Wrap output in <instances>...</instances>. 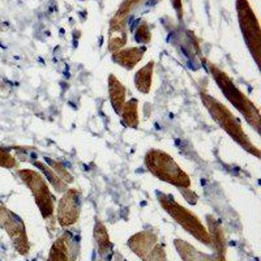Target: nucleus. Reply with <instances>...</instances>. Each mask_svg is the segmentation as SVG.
<instances>
[{"label":"nucleus","instance_id":"nucleus-1","mask_svg":"<svg viewBox=\"0 0 261 261\" xmlns=\"http://www.w3.org/2000/svg\"><path fill=\"white\" fill-rule=\"evenodd\" d=\"M200 97H201L202 103L206 107V110L209 111L214 122L220 125L226 134L234 140L235 143L239 144L244 150L253 154L255 157L260 158V149L251 141L248 135L244 132L239 120L232 115L231 111L228 110L225 105L221 103L220 101H217L216 98L208 94V93L201 92L200 93Z\"/></svg>","mask_w":261,"mask_h":261},{"label":"nucleus","instance_id":"nucleus-2","mask_svg":"<svg viewBox=\"0 0 261 261\" xmlns=\"http://www.w3.org/2000/svg\"><path fill=\"white\" fill-rule=\"evenodd\" d=\"M208 68L209 71H211L216 84L220 86L221 92H222L223 95L230 101V103H231L239 113H242V115L244 116L247 123H248L256 132H260V111H258L257 107L253 105V102L251 101V99H248V97L235 85L234 81L231 80V77H230L225 71H222L220 67H217L213 63H208Z\"/></svg>","mask_w":261,"mask_h":261},{"label":"nucleus","instance_id":"nucleus-3","mask_svg":"<svg viewBox=\"0 0 261 261\" xmlns=\"http://www.w3.org/2000/svg\"><path fill=\"white\" fill-rule=\"evenodd\" d=\"M144 162L151 175H154L160 180L181 190H188L191 187V178L187 172L166 151L150 149L145 154Z\"/></svg>","mask_w":261,"mask_h":261},{"label":"nucleus","instance_id":"nucleus-4","mask_svg":"<svg viewBox=\"0 0 261 261\" xmlns=\"http://www.w3.org/2000/svg\"><path fill=\"white\" fill-rule=\"evenodd\" d=\"M158 201H160L161 206L170 214L172 220L178 222L195 239L201 242L205 246H213V243H212V237L209 234L208 228L202 225L201 221L199 220V217L195 216L187 208H184L183 205L176 202L171 196L166 195V193H158Z\"/></svg>","mask_w":261,"mask_h":261},{"label":"nucleus","instance_id":"nucleus-5","mask_svg":"<svg viewBox=\"0 0 261 261\" xmlns=\"http://www.w3.org/2000/svg\"><path fill=\"white\" fill-rule=\"evenodd\" d=\"M18 176L24 181L25 186L32 191L34 201H36L42 217L45 220L51 218L54 216V211H55V200L48 188V184L46 183L41 172L32 169H22L18 170Z\"/></svg>","mask_w":261,"mask_h":261},{"label":"nucleus","instance_id":"nucleus-6","mask_svg":"<svg viewBox=\"0 0 261 261\" xmlns=\"http://www.w3.org/2000/svg\"><path fill=\"white\" fill-rule=\"evenodd\" d=\"M81 201L80 192L76 188H68L60 197L58 204V222L62 227H69L74 225L80 218Z\"/></svg>","mask_w":261,"mask_h":261},{"label":"nucleus","instance_id":"nucleus-7","mask_svg":"<svg viewBox=\"0 0 261 261\" xmlns=\"http://www.w3.org/2000/svg\"><path fill=\"white\" fill-rule=\"evenodd\" d=\"M3 228L7 231V234L9 235V238H11L16 251L22 256L28 255L30 249V243L22 221L18 220L17 217L12 213L8 220H7V222L4 223Z\"/></svg>","mask_w":261,"mask_h":261},{"label":"nucleus","instance_id":"nucleus-8","mask_svg":"<svg viewBox=\"0 0 261 261\" xmlns=\"http://www.w3.org/2000/svg\"><path fill=\"white\" fill-rule=\"evenodd\" d=\"M247 15L242 11L241 16V24L242 30H243L244 39L247 42L249 51L252 54L253 59H255L256 64H260V32H258V27L256 24L255 18L252 15H249V11L247 8Z\"/></svg>","mask_w":261,"mask_h":261},{"label":"nucleus","instance_id":"nucleus-9","mask_svg":"<svg viewBox=\"0 0 261 261\" xmlns=\"http://www.w3.org/2000/svg\"><path fill=\"white\" fill-rule=\"evenodd\" d=\"M77 247L69 234H63L54 242L47 261H74Z\"/></svg>","mask_w":261,"mask_h":261},{"label":"nucleus","instance_id":"nucleus-10","mask_svg":"<svg viewBox=\"0 0 261 261\" xmlns=\"http://www.w3.org/2000/svg\"><path fill=\"white\" fill-rule=\"evenodd\" d=\"M158 238L154 232L151 231H141L139 234H135L129 238L128 247L134 253H136L140 258H144L151 248L157 244Z\"/></svg>","mask_w":261,"mask_h":261},{"label":"nucleus","instance_id":"nucleus-11","mask_svg":"<svg viewBox=\"0 0 261 261\" xmlns=\"http://www.w3.org/2000/svg\"><path fill=\"white\" fill-rule=\"evenodd\" d=\"M145 53V46L125 48V50H118L113 54V62L115 63V64L123 67V68L130 71V69H134L135 67L143 60V57Z\"/></svg>","mask_w":261,"mask_h":261},{"label":"nucleus","instance_id":"nucleus-12","mask_svg":"<svg viewBox=\"0 0 261 261\" xmlns=\"http://www.w3.org/2000/svg\"><path fill=\"white\" fill-rule=\"evenodd\" d=\"M175 247L183 261H226L225 257H220L217 255H204V253L199 252L195 247L191 246L190 243L180 241V239L179 241L176 239Z\"/></svg>","mask_w":261,"mask_h":261},{"label":"nucleus","instance_id":"nucleus-13","mask_svg":"<svg viewBox=\"0 0 261 261\" xmlns=\"http://www.w3.org/2000/svg\"><path fill=\"white\" fill-rule=\"evenodd\" d=\"M125 94H127L125 86L118 80L115 74L111 73L109 76V97H110V102L116 114H120L123 106H124Z\"/></svg>","mask_w":261,"mask_h":261},{"label":"nucleus","instance_id":"nucleus-14","mask_svg":"<svg viewBox=\"0 0 261 261\" xmlns=\"http://www.w3.org/2000/svg\"><path fill=\"white\" fill-rule=\"evenodd\" d=\"M153 72H154V62L150 60L143 68H140L135 74V85L136 89L143 94L150 93L151 83H153Z\"/></svg>","mask_w":261,"mask_h":261},{"label":"nucleus","instance_id":"nucleus-15","mask_svg":"<svg viewBox=\"0 0 261 261\" xmlns=\"http://www.w3.org/2000/svg\"><path fill=\"white\" fill-rule=\"evenodd\" d=\"M94 239L99 255L102 257L109 255V252L113 249V244L110 242V237H109L106 226L101 221H97V223L94 226Z\"/></svg>","mask_w":261,"mask_h":261},{"label":"nucleus","instance_id":"nucleus-16","mask_svg":"<svg viewBox=\"0 0 261 261\" xmlns=\"http://www.w3.org/2000/svg\"><path fill=\"white\" fill-rule=\"evenodd\" d=\"M33 165H34L37 169L41 170L42 175L47 178V180L50 181V184L53 186L54 190L57 191V192L64 193L65 191L68 190V184L64 183V181H63L62 179L58 176L57 172L54 171V170L48 166L47 163L41 162V161H34V162H33Z\"/></svg>","mask_w":261,"mask_h":261},{"label":"nucleus","instance_id":"nucleus-17","mask_svg":"<svg viewBox=\"0 0 261 261\" xmlns=\"http://www.w3.org/2000/svg\"><path fill=\"white\" fill-rule=\"evenodd\" d=\"M137 99H129L128 102H125L124 106H123L122 111L119 115H122L123 124L128 128H134L136 129L139 127V111H137Z\"/></svg>","mask_w":261,"mask_h":261},{"label":"nucleus","instance_id":"nucleus-18","mask_svg":"<svg viewBox=\"0 0 261 261\" xmlns=\"http://www.w3.org/2000/svg\"><path fill=\"white\" fill-rule=\"evenodd\" d=\"M46 162H47V165L51 167V169L54 170V171L57 172L58 176H59V178L62 179V180L64 181V183L71 184L72 181H73V176H72L71 174H69L68 170L65 169V167H63L62 163L58 162V161L50 160V158H46Z\"/></svg>","mask_w":261,"mask_h":261},{"label":"nucleus","instance_id":"nucleus-19","mask_svg":"<svg viewBox=\"0 0 261 261\" xmlns=\"http://www.w3.org/2000/svg\"><path fill=\"white\" fill-rule=\"evenodd\" d=\"M17 166V160L11 154V151H8L4 148H0V167H4V169H16Z\"/></svg>","mask_w":261,"mask_h":261},{"label":"nucleus","instance_id":"nucleus-20","mask_svg":"<svg viewBox=\"0 0 261 261\" xmlns=\"http://www.w3.org/2000/svg\"><path fill=\"white\" fill-rule=\"evenodd\" d=\"M143 261H167L165 248L162 246H160V244H155L151 248L150 252L143 258Z\"/></svg>","mask_w":261,"mask_h":261},{"label":"nucleus","instance_id":"nucleus-21","mask_svg":"<svg viewBox=\"0 0 261 261\" xmlns=\"http://www.w3.org/2000/svg\"><path fill=\"white\" fill-rule=\"evenodd\" d=\"M146 25H140L137 27V30L135 32V39L140 43H148L150 41V34L148 33V29H146Z\"/></svg>","mask_w":261,"mask_h":261},{"label":"nucleus","instance_id":"nucleus-22","mask_svg":"<svg viewBox=\"0 0 261 261\" xmlns=\"http://www.w3.org/2000/svg\"><path fill=\"white\" fill-rule=\"evenodd\" d=\"M11 214H12V212L8 211L4 205L0 204V227H3L4 223H6L7 220L11 217Z\"/></svg>","mask_w":261,"mask_h":261}]
</instances>
